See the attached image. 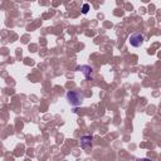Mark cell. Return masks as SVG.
<instances>
[{
    "label": "cell",
    "mask_w": 161,
    "mask_h": 161,
    "mask_svg": "<svg viewBox=\"0 0 161 161\" xmlns=\"http://www.w3.org/2000/svg\"><path fill=\"white\" fill-rule=\"evenodd\" d=\"M66 97H67V101L69 102V105L74 106V107L81 106L82 102H83V96H82L79 92H77V91H68Z\"/></svg>",
    "instance_id": "cell-1"
},
{
    "label": "cell",
    "mask_w": 161,
    "mask_h": 161,
    "mask_svg": "<svg viewBox=\"0 0 161 161\" xmlns=\"http://www.w3.org/2000/svg\"><path fill=\"white\" fill-rule=\"evenodd\" d=\"M143 39H145V38H143V35L141 33H133L132 35L130 37L128 40H130V44H131L132 47L137 48V47H140L143 43Z\"/></svg>",
    "instance_id": "cell-2"
},
{
    "label": "cell",
    "mask_w": 161,
    "mask_h": 161,
    "mask_svg": "<svg viewBox=\"0 0 161 161\" xmlns=\"http://www.w3.org/2000/svg\"><path fill=\"white\" fill-rule=\"evenodd\" d=\"M78 69L84 74V77L87 78L88 81H92V72H93V68L90 67V66H82V67L78 68Z\"/></svg>",
    "instance_id": "cell-3"
},
{
    "label": "cell",
    "mask_w": 161,
    "mask_h": 161,
    "mask_svg": "<svg viewBox=\"0 0 161 161\" xmlns=\"http://www.w3.org/2000/svg\"><path fill=\"white\" fill-rule=\"evenodd\" d=\"M81 141H82V147H83V149H87V146H88V145L91 146L92 136H83V137L81 139Z\"/></svg>",
    "instance_id": "cell-4"
},
{
    "label": "cell",
    "mask_w": 161,
    "mask_h": 161,
    "mask_svg": "<svg viewBox=\"0 0 161 161\" xmlns=\"http://www.w3.org/2000/svg\"><path fill=\"white\" fill-rule=\"evenodd\" d=\"M88 10H90V5H88V4H84L83 8H82V13H83V14H87Z\"/></svg>",
    "instance_id": "cell-5"
}]
</instances>
